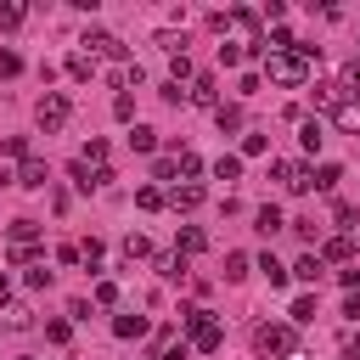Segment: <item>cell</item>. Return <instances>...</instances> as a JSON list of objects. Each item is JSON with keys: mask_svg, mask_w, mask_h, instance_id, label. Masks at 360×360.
<instances>
[{"mask_svg": "<svg viewBox=\"0 0 360 360\" xmlns=\"http://www.w3.org/2000/svg\"><path fill=\"white\" fill-rule=\"evenodd\" d=\"M253 349H259V360H292V326H281V321H264V326H253Z\"/></svg>", "mask_w": 360, "mask_h": 360, "instance_id": "cell-3", "label": "cell"}, {"mask_svg": "<svg viewBox=\"0 0 360 360\" xmlns=\"http://www.w3.org/2000/svg\"><path fill=\"white\" fill-rule=\"evenodd\" d=\"M0 292H6V270H0Z\"/></svg>", "mask_w": 360, "mask_h": 360, "instance_id": "cell-44", "label": "cell"}, {"mask_svg": "<svg viewBox=\"0 0 360 360\" xmlns=\"http://www.w3.org/2000/svg\"><path fill=\"white\" fill-rule=\"evenodd\" d=\"M28 326H34L28 304H0V332H28Z\"/></svg>", "mask_w": 360, "mask_h": 360, "instance_id": "cell-10", "label": "cell"}, {"mask_svg": "<svg viewBox=\"0 0 360 360\" xmlns=\"http://www.w3.org/2000/svg\"><path fill=\"white\" fill-rule=\"evenodd\" d=\"M326 259H338V264H349V259H354V242H349V236H332V242L321 248V264H326Z\"/></svg>", "mask_w": 360, "mask_h": 360, "instance_id": "cell-16", "label": "cell"}, {"mask_svg": "<svg viewBox=\"0 0 360 360\" xmlns=\"http://www.w3.org/2000/svg\"><path fill=\"white\" fill-rule=\"evenodd\" d=\"M309 174H315V191H332V186L343 180V169H338V163H321V169H309Z\"/></svg>", "mask_w": 360, "mask_h": 360, "instance_id": "cell-24", "label": "cell"}, {"mask_svg": "<svg viewBox=\"0 0 360 360\" xmlns=\"http://www.w3.org/2000/svg\"><path fill=\"white\" fill-rule=\"evenodd\" d=\"M197 169H202V163H197V152H191V146H174V152H163V158H158V180H174V186H180V180H191Z\"/></svg>", "mask_w": 360, "mask_h": 360, "instance_id": "cell-5", "label": "cell"}, {"mask_svg": "<svg viewBox=\"0 0 360 360\" xmlns=\"http://www.w3.org/2000/svg\"><path fill=\"white\" fill-rule=\"evenodd\" d=\"M270 174H276V180H281L287 191H309V186H315L309 163H287V158H281V163H270Z\"/></svg>", "mask_w": 360, "mask_h": 360, "instance_id": "cell-7", "label": "cell"}, {"mask_svg": "<svg viewBox=\"0 0 360 360\" xmlns=\"http://www.w3.org/2000/svg\"><path fill=\"white\" fill-rule=\"evenodd\" d=\"M28 287H34V292H39V287H51V270H45V264H34V270H28Z\"/></svg>", "mask_w": 360, "mask_h": 360, "instance_id": "cell-41", "label": "cell"}, {"mask_svg": "<svg viewBox=\"0 0 360 360\" xmlns=\"http://www.w3.org/2000/svg\"><path fill=\"white\" fill-rule=\"evenodd\" d=\"M309 68H315V62H304L298 51H270V56H264V79H270V84H287V90L309 84Z\"/></svg>", "mask_w": 360, "mask_h": 360, "instance_id": "cell-1", "label": "cell"}, {"mask_svg": "<svg viewBox=\"0 0 360 360\" xmlns=\"http://www.w3.org/2000/svg\"><path fill=\"white\" fill-rule=\"evenodd\" d=\"M68 73H73V79H90V73H96V56L73 51V56H68Z\"/></svg>", "mask_w": 360, "mask_h": 360, "instance_id": "cell-26", "label": "cell"}, {"mask_svg": "<svg viewBox=\"0 0 360 360\" xmlns=\"http://www.w3.org/2000/svg\"><path fill=\"white\" fill-rule=\"evenodd\" d=\"M129 146H135V152H158V129H152V124H135V129H129Z\"/></svg>", "mask_w": 360, "mask_h": 360, "instance_id": "cell-20", "label": "cell"}, {"mask_svg": "<svg viewBox=\"0 0 360 360\" xmlns=\"http://www.w3.org/2000/svg\"><path fill=\"white\" fill-rule=\"evenodd\" d=\"M253 219H259V231H264V236H276V231H281V225H287V219H281V208H276V202H264V208H259V214H253Z\"/></svg>", "mask_w": 360, "mask_h": 360, "instance_id": "cell-21", "label": "cell"}, {"mask_svg": "<svg viewBox=\"0 0 360 360\" xmlns=\"http://www.w3.org/2000/svg\"><path fill=\"white\" fill-rule=\"evenodd\" d=\"M22 22V6H0V28H17Z\"/></svg>", "mask_w": 360, "mask_h": 360, "instance_id": "cell-42", "label": "cell"}, {"mask_svg": "<svg viewBox=\"0 0 360 360\" xmlns=\"http://www.w3.org/2000/svg\"><path fill=\"white\" fill-rule=\"evenodd\" d=\"M180 321H186V332H191V349L214 354V349L225 343V326L214 321V309H180Z\"/></svg>", "mask_w": 360, "mask_h": 360, "instance_id": "cell-2", "label": "cell"}, {"mask_svg": "<svg viewBox=\"0 0 360 360\" xmlns=\"http://www.w3.org/2000/svg\"><path fill=\"white\" fill-rule=\"evenodd\" d=\"M214 124H219V135L242 129V107H236V101H219V107H214Z\"/></svg>", "mask_w": 360, "mask_h": 360, "instance_id": "cell-13", "label": "cell"}, {"mask_svg": "<svg viewBox=\"0 0 360 360\" xmlns=\"http://www.w3.org/2000/svg\"><path fill=\"white\" fill-rule=\"evenodd\" d=\"M191 101L197 107H214V73H197L191 79Z\"/></svg>", "mask_w": 360, "mask_h": 360, "instance_id": "cell-19", "label": "cell"}, {"mask_svg": "<svg viewBox=\"0 0 360 360\" xmlns=\"http://www.w3.org/2000/svg\"><path fill=\"white\" fill-rule=\"evenodd\" d=\"M135 208H146V214L163 208V191H158V186H141V191H135Z\"/></svg>", "mask_w": 360, "mask_h": 360, "instance_id": "cell-31", "label": "cell"}, {"mask_svg": "<svg viewBox=\"0 0 360 360\" xmlns=\"http://www.w3.org/2000/svg\"><path fill=\"white\" fill-rule=\"evenodd\" d=\"M84 45H90L96 56H124V45H118V39L107 34V28H90V34H84Z\"/></svg>", "mask_w": 360, "mask_h": 360, "instance_id": "cell-12", "label": "cell"}, {"mask_svg": "<svg viewBox=\"0 0 360 360\" xmlns=\"http://www.w3.org/2000/svg\"><path fill=\"white\" fill-rule=\"evenodd\" d=\"M332 124H338L343 135H360V101H349V96H343V101L332 107Z\"/></svg>", "mask_w": 360, "mask_h": 360, "instance_id": "cell-11", "label": "cell"}, {"mask_svg": "<svg viewBox=\"0 0 360 360\" xmlns=\"http://www.w3.org/2000/svg\"><path fill=\"white\" fill-rule=\"evenodd\" d=\"M163 202H169L174 214H191V208L202 202V186H197V180H186V186H169V191H163Z\"/></svg>", "mask_w": 360, "mask_h": 360, "instance_id": "cell-8", "label": "cell"}, {"mask_svg": "<svg viewBox=\"0 0 360 360\" xmlns=\"http://www.w3.org/2000/svg\"><path fill=\"white\" fill-rule=\"evenodd\" d=\"M349 360H360V332H354V338H349Z\"/></svg>", "mask_w": 360, "mask_h": 360, "instance_id": "cell-43", "label": "cell"}, {"mask_svg": "<svg viewBox=\"0 0 360 360\" xmlns=\"http://www.w3.org/2000/svg\"><path fill=\"white\" fill-rule=\"evenodd\" d=\"M146 332V315H118L112 321V338H141Z\"/></svg>", "mask_w": 360, "mask_h": 360, "instance_id": "cell-22", "label": "cell"}, {"mask_svg": "<svg viewBox=\"0 0 360 360\" xmlns=\"http://www.w3.org/2000/svg\"><path fill=\"white\" fill-rule=\"evenodd\" d=\"M79 163H96V169H107V141H96V135H90V146H84V158H79Z\"/></svg>", "mask_w": 360, "mask_h": 360, "instance_id": "cell-30", "label": "cell"}, {"mask_svg": "<svg viewBox=\"0 0 360 360\" xmlns=\"http://www.w3.org/2000/svg\"><path fill=\"white\" fill-rule=\"evenodd\" d=\"M169 73H174V84H180V79H191V56H186V51H180V56H174V62H169Z\"/></svg>", "mask_w": 360, "mask_h": 360, "instance_id": "cell-39", "label": "cell"}, {"mask_svg": "<svg viewBox=\"0 0 360 360\" xmlns=\"http://www.w3.org/2000/svg\"><path fill=\"white\" fill-rule=\"evenodd\" d=\"M248 276V253H225V281H242Z\"/></svg>", "mask_w": 360, "mask_h": 360, "instance_id": "cell-32", "label": "cell"}, {"mask_svg": "<svg viewBox=\"0 0 360 360\" xmlns=\"http://www.w3.org/2000/svg\"><path fill=\"white\" fill-rule=\"evenodd\" d=\"M17 186H28V191H45V186H51V169H45L39 158H22V169H17Z\"/></svg>", "mask_w": 360, "mask_h": 360, "instance_id": "cell-9", "label": "cell"}, {"mask_svg": "<svg viewBox=\"0 0 360 360\" xmlns=\"http://www.w3.org/2000/svg\"><path fill=\"white\" fill-rule=\"evenodd\" d=\"M292 321H315V298H309V292L292 298Z\"/></svg>", "mask_w": 360, "mask_h": 360, "instance_id": "cell-37", "label": "cell"}, {"mask_svg": "<svg viewBox=\"0 0 360 360\" xmlns=\"http://www.w3.org/2000/svg\"><path fill=\"white\" fill-rule=\"evenodd\" d=\"M338 90H343L349 101H360V56H354V62H343V79H338Z\"/></svg>", "mask_w": 360, "mask_h": 360, "instance_id": "cell-17", "label": "cell"}, {"mask_svg": "<svg viewBox=\"0 0 360 360\" xmlns=\"http://www.w3.org/2000/svg\"><path fill=\"white\" fill-rule=\"evenodd\" d=\"M124 253H129V259H146L152 242H146V236H124Z\"/></svg>", "mask_w": 360, "mask_h": 360, "instance_id": "cell-36", "label": "cell"}, {"mask_svg": "<svg viewBox=\"0 0 360 360\" xmlns=\"http://www.w3.org/2000/svg\"><path fill=\"white\" fill-rule=\"evenodd\" d=\"M45 338H51V343H68L73 326H68V321H45Z\"/></svg>", "mask_w": 360, "mask_h": 360, "instance_id": "cell-38", "label": "cell"}, {"mask_svg": "<svg viewBox=\"0 0 360 360\" xmlns=\"http://www.w3.org/2000/svg\"><path fill=\"white\" fill-rule=\"evenodd\" d=\"M6 242H11V264H34L39 259V225L34 219H11L6 225Z\"/></svg>", "mask_w": 360, "mask_h": 360, "instance_id": "cell-4", "label": "cell"}, {"mask_svg": "<svg viewBox=\"0 0 360 360\" xmlns=\"http://www.w3.org/2000/svg\"><path fill=\"white\" fill-rule=\"evenodd\" d=\"M202 248H208V236H202L197 225H186V231H180V259H186V253H202Z\"/></svg>", "mask_w": 360, "mask_h": 360, "instance_id": "cell-25", "label": "cell"}, {"mask_svg": "<svg viewBox=\"0 0 360 360\" xmlns=\"http://www.w3.org/2000/svg\"><path fill=\"white\" fill-rule=\"evenodd\" d=\"M0 152H6V158H28V135H6Z\"/></svg>", "mask_w": 360, "mask_h": 360, "instance_id": "cell-33", "label": "cell"}, {"mask_svg": "<svg viewBox=\"0 0 360 360\" xmlns=\"http://www.w3.org/2000/svg\"><path fill=\"white\" fill-rule=\"evenodd\" d=\"M236 174H242V158L219 152V158H214V180H236Z\"/></svg>", "mask_w": 360, "mask_h": 360, "instance_id": "cell-23", "label": "cell"}, {"mask_svg": "<svg viewBox=\"0 0 360 360\" xmlns=\"http://www.w3.org/2000/svg\"><path fill=\"white\" fill-rule=\"evenodd\" d=\"M259 270H264V281H270V287H287V264H276L270 253L259 259Z\"/></svg>", "mask_w": 360, "mask_h": 360, "instance_id": "cell-27", "label": "cell"}, {"mask_svg": "<svg viewBox=\"0 0 360 360\" xmlns=\"http://www.w3.org/2000/svg\"><path fill=\"white\" fill-rule=\"evenodd\" d=\"M248 56H253V51H248L242 39H225V45H219V62H225V68H242Z\"/></svg>", "mask_w": 360, "mask_h": 360, "instance_id": "cell-18", "label": "cell"}, {"mask_svg": "<svg viewBox=\"0 0 360 360\" xmlns=\"http://www.w3.org/2000/svg\"><path fill=\"white\" fill-rule=\"evenodd\" d=\"M112 112H118V118H135V96H129V90H124V96H118V101H112Z\"/></svg>", "mask_w": 360, "mask_h": 360, "instance_id": "cell-40", "label": "cell"}, {"mask_svg": "<svg viewBox=\"0 0 360 360\" xmlns=\"http://www.w3.org/2000/svg\"><path fill=\"white\" fill-rule=\"evenodd\" d=\"M332 219H338V225H343V231H349V225H354V219H360V208H354V202H332Z\"/></svg>", "mask_w": 360, "mask_h": 360, "instance_id": "cell-34", "label": "cell"}, {"mask_svg": "<svg viewBox=\"0 0 360 360\" xmlns=\"http://www.w3.org/2000/svg\"><path fill=\"white\" fill-rule=\"evenodd\" d=\"M292 276H298V281H309V287H315V281H321V276H326V264H321V253H304V259H298V264H292Z\"/></svg>", "mask_w": 360, "mask_h": 360, "instance_id": "cell-14", "label": "cell"}, {"mask_svg": "<svg viewBox=\"0 0 360 360\" xmlns=\"http://www.w3.org/2000/svg\"><path fill=\"white\" fill-rule=\"evenodd\" d=\"M298 141H304V152H315V146H321V124L304 118V124H298Z\"/></svg>", "mask_w": 360, "mask_h": 360, "instance_id": "cell-29", "label": "cell"}, {"mask_svg": "<svg viewBox=\"0 0 360 360\" xmlns=\"http://www.w3.org/2000/svg\"><path fill=\"white\" fill-rule=\"evenodd\" d=\"M309 101H315L321 112H332V107L343 101V90H338V84H309Z\"/></svg>", "mask_w": 360, "mask_h": 360, "instance_id": "cell-15", "label": "cell"}, {"mask_svg": "<svg viewBox=\"0 0 360 360\" xmlns=\"http://www.w3.org/2000/svg\"><path fill=\"white\" fill-rule=\"evenodd\" d=\"M17 73H22V56L11 45H0V79H17Z\"/></svg>", "mask_w": 360, "mask_h": 360, "instance_id": "cell-28", "label": "cell"}, {"mask_svg": "<svg viewBox=\"0 0 360 360\" xmlns=\"http://www.w3.org/2000/svg\"><path fill=\"white\" fill-rule=\"evenodd\" d=\"M141 360H152V354H141Z\"/></svg>", "mask_w": 360, "mask_h": 360, "instance_id": "cell-45", "label": "cell"}, {"mask_svg": "<svg viewBox=\"0 0 360 360\" xmlns=\"http://www.w3.org/2000/svg\"><path fill=\"white\" fill-rule=\"evenodd\" d=\"M34 118H39V129H45V135H51V129H62V124H68V96H62V90H45V96L34 101Z\"/></svg>", "mask_w": 360, "mask_h": 360, "instance_id": "cell-6", "label": "cell"}, {"mask_svg": "<svg viewBox=\"0 0 360 360\" xmlns=\"http://www.w3.org/2000/svg\"><path fill=\"white\" fill-rule=\"evenodd\" d=\"M264 146H270V141H264L259 129H253V135H242V152H248V158H264Z\"/></svg>", "mask_w": 360, "mask_h": 360, "instance_id": "cell-35", "label": "cell"}]
</instances>
